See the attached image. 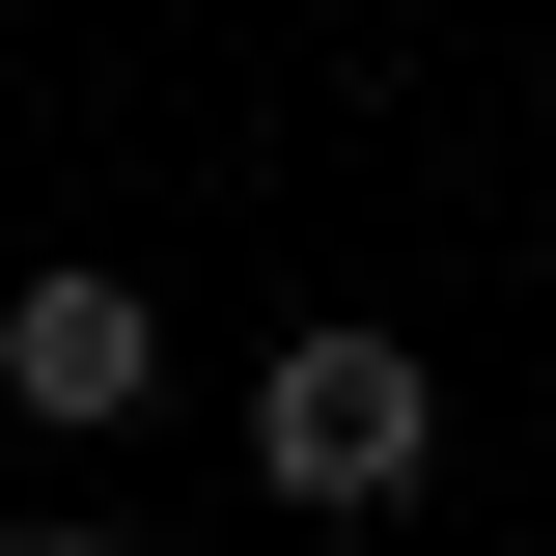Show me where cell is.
Listing matches in <instances>:
<instances>
[{"label": "cell", "mask_w": 556, "mask_h": 556, "mask_svg": "<svg viewBox=\"0 0 556 556\" xmlns=\"http://www.w3.org/2000/svg\"><path fill=\"white\" fill-rule=\"evenodd\" d=\"M139 362H167V334H139V278H28V306H0V390L56 417V445H112Z\"/></svg>", "instance_id": "obj_2"}, {"label": "cell", "mask_w": 556, "mask_h": 556, "mask_svg": "<svg viewBox=\"0 0 556 556\" xmlns=\"http://www.w3.org/2000/svg\"><path fill=\"white\" fill-rule=\"evenodd\" d=\"M28 556H139V529H28Z\"/></svg>", "instance_id": "obj_3"}, {"label": "cell", "mask_w": 556, "mask_h": 556, "mask_svg": "<svg viewBox=\"0 0 556 556\" xmlns=\"http://www.w3.org/2000/svg\"><path fill=\"white\" fill-rule=\"evenodd\" d=\"M417 445H445L417 334H278V362H251V473H278V501H417Z\"/></svg>", "instance_id": "obj_1"}]
</instances>
